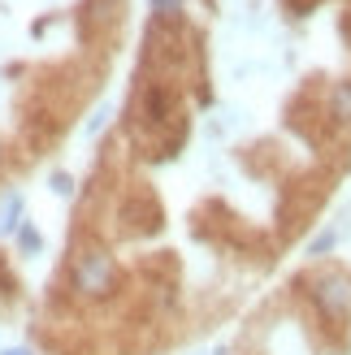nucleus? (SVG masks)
I'll list each match as a JSON object with an SVG mask.
<instances>
[{
    "mask_svg": "<svg viewBox=\"0 0 351 355\" xmlns=\"http://www.w3.org/2000/svg\"><path fill=\"white\" fill-rule=\"evenodd\" d=\"M121 286V269H117V256L109 252L104 243H78L74 256H69V291L83 304H104L113 299Z\"/></svg>",
    "mask_w": 351,
    "mask_h": 355,
    "instance_id": "f257e3e1",
    "label": "nucleus"
},
{
    "mask_svg": "<svg viewBox=\"0 0 351 355\" xmlns=\"http://www.w3.org/2000/svg\"><path fill=\"white\" fill-rule=\"evenodd\" d=\"M295 286L304 291V299L325 325H347L351 321V277L343 269H317V273H304Z\"/></svg>",
    "mask_w": 351,
    "mask_h": 355,
    "instance_id": "f03ea898",
    "label": "nucleus"
},
{
    "mask_svg": "<svg viewBox=\"0 0 351 355\" xmlns=\"http://www.w3.org/2000/svg\"><path fill=\"white\" fill-rule=\"evenodd\" d=\"M187 117H178V87L165 83V78H152L139 87L135 96V135H165V130H178Z\"/></svg>",
    "mask_w": 351,
    "mask_h": 355,
    "instance_id": "7ed1b4c3",
    "label": "nucleus"
},
{
    "mask_svg": "<svg viewBox=\"0 0 351 355\" xmlns=\"http://www.w3.org/2000/svg\"><path fill=\"white\" fill-rule=\"evenodd\" d=\"M126 13V0H83L78 9V22H83V35H104L121 22Z\"/></svg>",
    "mask_w": 351,
    "mask_h": 355,
    "instance_id": "20e7f679",
    "label": "nucleus"
},
{
    "mask_svg": "<svg viewBox=\"0 0 351 355\" xmlns=\"http://www.w3.org/2000/svg\"><path fill=\"white\" fill-rule=\"evenodd\" d=\"M121 221H130V230H156L161 225V208H156L152 195H130L121 204Z\"/></svg>",
    "mask_w": 351,
    "mask_h": 355,
    "instance_id": "39448f33",
    "label": "nucleus"
},
{
    "mask_svg": "<svg viewBox=\"0 0 351 355\" xmlns=\"http://www.w3.org/2000/svg\"><path fill=\"white\" fill-rule=\"evenodd\" d=\"M325 113L343 121V126H351V78H339V83H329V92H325Z\"/></svg>",
    "mask_w": 351,
    "mask_h": 355,
    "instance_id": "423d86ee",
    "label": "nucleus"
},
{
    "mask_svg": "<svg viewBox=\"0 0 351 355\" xmlns=\"http://www.w3.org/2000/svg\"><path fill=\"white\" fill-rule=\"evenodd\" d=\"M22 212H26V204H22V195H9L5 200V208H0V234H17V225H22Z\"/></svg>",
    "mask_w": 351,
    "mask_h": 355,
    "instance_id": "0eeeda50",
    "label": "nucleus"
},
{
    "mask_svg": "<svg viewBox=\"0 0 351 355\" xmlns=\"http://www.w3.org/2000/svg\"><path fill=\"white\" fill-rule=\"evenodd\" d=\"M339 239H343V230H334V225H325L321 234H317V239L308 243V256H312V260H325V256H329V252H334V247H339Z\"/></svg>",
    "mask_w": 351,
    "mask_h": 355,
    "instance_id": "6e6552de",
    "label": "nucleus"
},
{
    "mask_svg": "<svg viewBox=\"0 0 351 355\" xmlns=\"http://www.w3.org/2000/svg\"><path fill=\"white\" fill-rule=\"evenodd\" d=\"M182 5H187V0H148L152 22H178V17H182Z\"/></svg>",
    "mask_w": 351,
    "mask_h": 355,
    "instance_id": "1a4fd4ad",
    "label": "nucleus"
},
{
    "mask_svg": "<svg viewBox=\"0 0 351 355\" xmlns=\"http://www.w3.org/2000/svg\"><path fill=\"white\" fill-rule=\"evenodd\" d=\"M17 247H22V256H35L44 247V239H40V230H35L31 221H22L17 225Z\"/></svg>",
    "mask_w": 351,
    "mask_h": 355,
    "instance_id": "9d476101",
    "label": "nucleus"
},
{
    "mask_svg": "<svg viewBox=\"0 0 351 355\" xmlns=\"http://www.w3.org/2000/svg\"><path fill=\"white\" fill-rule=\"evenodd\" d=\"M48 187H52V195H61V200H69V195H74V178H69L65 169H57L48 178Z\"/></svg>",
    "mask_w": 351,
    "mask_h": 355,
    "instance_id": "9b49d317",
    "label": "nucleus"
},
{
    "mask_svg": "<svg viewBox=\"0 0 351 355\" xmlns=\"http://www.w3.org/2000/svg\"><path fill=\"white\" fill-rule=\"evenodd\" d=\"M104 117H109V109H100V113H96V117H92V121H87V130H92V135H96V130H100V126H104Z\"/></svg>",
    "mask_w": 351,
    "mask_h": 355,
    "instance_id": "f8f14e48",
    "label": "nucleus"
},
{
    "mask_svg": "<svg viewBox=\"0 0 351 355\" xmlns=\"http://www.w3.org/2000/svg\"><path fill=\"white\" fill-rule=\"evenodd\" d=\"M5 355H31V351H26V347H9Z\"/></svg>",
    "mask_w": 351,
    "mask_h": 355,
    "instance_id": "ddd939ff",
    "label": "nucleus"
},
{
    "mask_svg": "<svg viewBox=\"0 0 351 355\" xmlns=\"http://www.w3.org/2000/svg\"><path fill=\"white\" fill-rule=\"evenodd\" d=\"M0 169H5V148H0Z\"/></svg>",
    "mask_w": 351,
    "mask_h": 355,
    "instance_id": "4468645a",
    "label": "nucleus"
}]
</instances>
